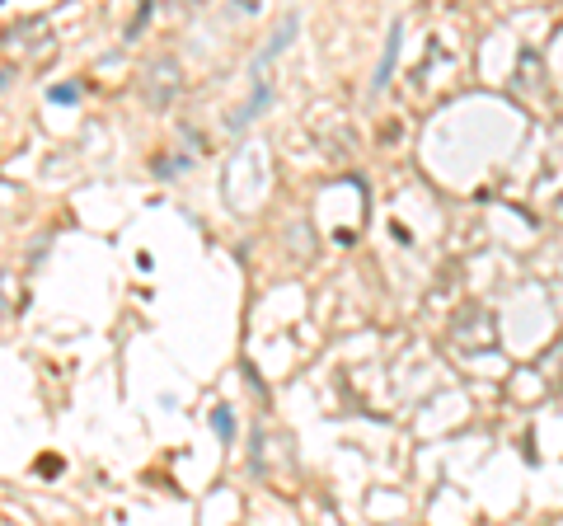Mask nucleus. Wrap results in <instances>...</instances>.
Segmentation results:
<instances>
[{"mask_svg": "<svg viewBox=\"0 0 563 526\" xmlns=\"http://www.w3.org/2000/svg\"><path fill=\"white\" fill-rule=\"evenodd\" d=\"M268 104H273V80L259 76V80H254V94H249V104H240V109L230 113V132H240L244 123H254V118H259Z\"/></svg>", "mask_w": 563, "mask_h": 526, "instance_id": "f257e3e1", "label": "nucleus"}, {"mask_svg": "<svg viewBox=\"0 0 563 526\" xmlns=\"http://www.w3.org/2000/svg\"><path fill=\"white\" fill-rule=\"evenodd\" d=\"M151 76L160 80V85L151 90V99H155V104H169V99L179 94V62H169V57H160V62L151 66Z\"/></svg>", "mask_w": 563, "mask_h": 526, "instance_id": "f03ea898", "label": "nucleus"}, {"mask_svg": "<svg viewBox=\"0 0 563 526\" xmlns=\"http://www.w3.org/2000/svg\"><path fill=\"white\" fill-rule=\"evenodd\" d=\"M296 29H301V19H296V15H287V19H282V29H277L273 38H268V47H263V52H259V62H254V71H259L263 62H273L277 52H282V47H287L291 38H296Z\"/></svg>", "mask_w": 563, "mask_h": 526, "instance_id": "7ed1b4c3", "label": "nucleus"}, {"mask_svg": "<svg viewBox=\"0 0 563 526\" xmlns=\"http://www.w3.org/2000/svg\"><path fill=\"white\" fill-rule=\"evenodd\" d=\"M395 57H399V24L390 29V43H385V57H381V66H376V80H371V90H385V80H390V66H395Z\"/></svg>", "mask_w": 563, "mask_h": 526, "instance_id": "20e7f679", "label": "nucleus"}, {"mask_svg": "<svg viewBox=\"0 0 563 526\" xmlns=\"http://www.w3.org/2000/svg\"><path fill=\"white\" fill-rule=\"evenodd\" d=\"M212 428H216V437H221V442H230V437H235V414H230L226 404H221V409H212Z\"/></svg>", "mask_w": 563, "mask_h": 526, "instance_id": "39448f33", "label": "nucleus"}, {"mask_svg": "<svg viewBox=\"0 0 563 526\" xmlns=\"http://www.w3.org/2000/svg\"><path fill=\"white\" fill-rule=\"evenodd\" d=\"M47 99H52V104H76L80 90H76V85H52V90H47Z\"/></svg>", "mask_w": 563, "mask_h": 526, "instance_id": "423d86ee", "label": "nucleus"}, {"mask_svg": "<svg viewBox=\"0 0 563 526\" xmlns=\"http://www.w3.org/2000/svg\"><path fill=\"white\" fill-rule=\"evenodd\" d=\"M0 85H5V76H0Z\"/></svg>", "mask_w": 563, "mask_h": 526, "instance_id": "0eeeda50", "label": "nucleus"}]
</instances>
